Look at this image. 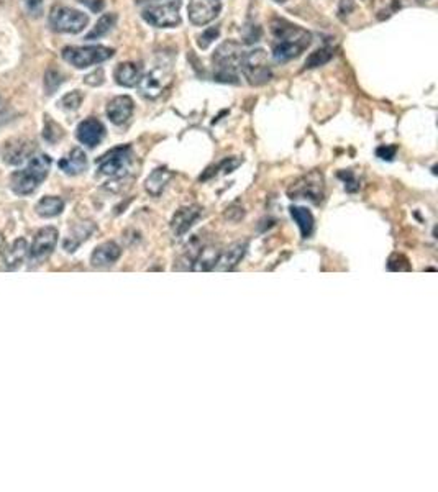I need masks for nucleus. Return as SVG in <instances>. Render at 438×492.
<instances>
[{"label": "nucleus", "mask_w": 438, "mask_h": 492, "mask_svg": "<svg viewBox=\"0 0 438 492\" xmlns=\"http://www.w3.org/2000/svg\"><path fill=\"white\" fill-rule=\"evenodd\" d=\"M271 33L274 36L273 58L276 63H287L299 58L312 43V35L307 30L283 19L271 21Z\"/></svg>", "instance_id": "f257e3e1"}, {"label": "nucleus", "mask_w": 438, "mask_h": 492, "mask_svg": "<svg viewBox=\"0 0 438 492\" xmlns=\"http://www.w3.org/2000/svg\"><path fill=\"white\" fill-rule=\"evenodd\" d=\"M51 169V158L45 153L35 155L28 161L27 168L15 171L10 176V189L17 195L33 194L41 182L48 178Z\"/></svg>", "instance_id": "f03ea898"}, {"label": "nucleus", "mask_w": 438, "mask_h": 492, "mask_svg": "<svg viewBox=\"0 0 438 492\" xmlns=\"http://www.w3.org/2000/svg\"><path fill=\"white\" fill-rule=\"evenodd\" d=\"M243 50L235 41H225L215 50L212 56L214 64V81L223 84L240 83V61Z\"/></svg>", "instance_id": "7ed1b4c3"}, {"label": "nucleus", "mask_w": 438, "mask_h": 492, "mask_svg": "<svg viewBox=\"0 0 438 492\" xmlns=\"http://www.w3.org/2000/svg\"><path fill=\"white\" fill-rule=\"evenodd\" d=\"M240 72L245 76V79H248V83L252 85H263L270 83L271 78H273V69H271L270 56H267L266 51L256 48L241 54Z\"/></svg>", "instance_id": "20e7f679"}, {"label": "nucleus", "mask_w": 438, "mask_h": 492, "mask_svg": "<svg viewBox=\"0 0 438 492\" xmlns=\"http://www.w3.org/2000/svg\"><path fill=\"white\" fill-rule=\"evenodd\" d=\"M116 50L109 46L92 45V46H66L63 50L61 56L67 64L78 67V69H86V67L96 66L107 59L113 58Z\"/></svg>", "instance_id": "39448f33"}, {"label": "nucleus", "mask_w": 438, "mask_h": 492, "mask_svg": "<svg viewBox=\"0 0 438 492\" xmlns=\"http://www.w3.org/2000/svg\"><path fill=\"white\" fill-rule=\"evenodd\" d=\"M181 0L153 2L143 8L142 17L146 23L156 28H174L181 25Z\"/></svg>", "instance_id": "423d86ee"}, {"label": "nucleus", "mask_w": 438, "mask_h": 492, "mask_svg": "<svg viewBox=\"0 0 438 492\" xmlns=\"http://www.w3.org/2000/svg\"><path fill=\"white\" fill-rule=\"evenodd\" d=\"M173 81V61L155 64L151 71L142 76L138 87L142 96L146 98H156L169 87Z\"/></svg>", "instance_id": "0eeeda50"}, {"label": "nucleus", "mask_w": 438, "mask_h": 492, "mask_svg": "<svg viewBox=\"0 0 438 492\" xmlns=\"http://www.w3.org/2000/svg\"><path fill=\"white\" fill-rule=\"evenodd\" d=\"M89 17L84 12L71 7L58 6L51 10L50 25L58 33H80L87 27Z\"/></svg>", "instance_id": "6e6552de"}, {"label": "nucleus", "mask_w": 438, "mask_h": 492, "mask_svg": "<svg viewBox=\"0 0 438 492\" xmlns=\"http://www.w3.org/2000/svg\"><path fill=\"white\" fill-rule=\"evenodd\" d=\"M131 156L133 155H131V148L129 145L112 148L110 151L105 153L104 156H100L99 160H97L100 174L110 178H122L130 168Z\"/></svg>", "instance_id": "1a4fd4ad"}, {"label": "nucleus", "mask_w": 438, "mask_h": 492, "mask_svg": "<svg viewBox=\"0 0 438 492\" xmlns=\"http://www.w3.org/2000/svg\"><path fill=\"white\" fill-rule=\"evenodd\" d=\"M291 199H309L312 202H320L323 195V176L318 171L305 174L289 189Z\"/></svg>", "instance_id": "9d476101"}, {"label": "nucleus", "mask_w": 438, "mask_h": 492, "mask_svg": "<svg viewBox=\"0 0 438 492\" xmlns=\"http://www.w3.org/2000/svg\"><path fill=\"white\" fill-rule=\"evenodd\" d=\"M35 141L32 138H25V136H17L10 138L3 143L2 147V158L7 164L19 166L28 160L30 156L35 153Z\"/></svg>", "instance_id": "9b49d317"}, {"label": "nucleus", "mask_w": 438, "mask_h": 492, "mask_svg": "<svg viewBox=\"0 0 438 492\" xmlns=\"http://www.w3.org/2000/svg\"><path fill=\"white\" fill-rule=\"evenodd\" d=\"M58 243V230L53 226H45L35 235L32 246H30V261L32 263H41L53 253Z\"/></svg>", "instance_id": "f8f14e48"}, {"label": "nucleus", "mask_w": 438, "mask_h": 492, "mask_svg": "<svg viewBox=\"0 0 438 492\" xmlns=\"http://www.w3.org/2000/svg\"><path fill=\"white\" fill-rule=\"evenodd\" d=\"M222 12L220 0H190L187 7V14L193 25L204 27V25L214 21Z\"/></svg>", "instance_id": "ddd939ff"}, {"label": "nucleus", "mask_w": 438, "mask_h": 492, "mask_svg": "<svg viewBox=\"0 0 438 492\" xmlns=\"http://www.w3.org/2000/svg\"><path fill=\"white\" fill-rule=\"evenodd\" d=\"M76 136L84 147L87 148H96L97 145H100V141L104 140L105 136V127L100 120L89 117L78 125V130H76Z\"/></svg>", "instance_id": "4468645a"}, {"label": "nucleus", "mask_w": 438, "mask_h": 492, "mask_svg": "<svg viewBox=\"0 0 438 492\" xmlns=\"http://www.w3.org/2000/svg\"><path fill=\"white\" fill-rule=\"evenodd\" d=\"M135 110L133 98L129 96L113 97L107 104V117L113 125H123L130 120Z\"/></svg>", "instance_id": "2eb2a0df"}, {"label": "nucleus", "mask_w": 438, "mask_h": 492, "mask_svg": "<svg viewBox=\"0 0 438 492\" xmlns=\"http://www.w3.org/2000/svg\"><path fill=\"white\" fill-rule=\"evenodd\" d=\"M120 255H122V250L117 243L105 242L94 250V253L91 256V263L92 266L96 268H107V266H112L113 263H117V259L120 258Z\"/></svg>", "instance_id": "dca6fc26"}, {"label": "nucleus", "mask_w": 438, "mask_h": 492, "mask_svg": "<svg viewBox=\"0 0 438 492\" xmlns=\"http://www.w3.org/2000/svg\"><path fill=\"white\" fill-rule=\"evenodd\" d=\"M28 253H30V246L27 239L25 238L15 239V242L3 251V264H6V269L12 271V269L22 266L25 259H27Z\"/></svg>", "instance_id": "f3484780"}, {"label": "nucleus", "mask_w": 438, "mask_h": 492, "mask_svg": "<svg viewBox=\"0 0 438 492\" xmlns=\"http://www.w3.org/2000/svg\"><path fill=\"white\" fill-rule=\"evenodd\" d=\"M143 71L142 66L137 63H120L116 67V72H113V78H116V83L122 87H135L138 85L140 79H142Z\"/></svg>", "instance_id": "a211bd4d"}, {"label": "nucleus", "mask_w": 438, "mask_h": 492, "mask_svg": "<svg viewBox=\"0 0 438 492\" xmlns=\"http://www.w3.org/2000/svg\"><path fill=\"white\" fill-rule=\"evenodd\" d=\"M199 217H201V208H199L197 205L179 208L171 222L174 233H176L177 237H182V235L189 232V228L194 225V222L197 220Z\"/></svg>", "instance_id": "6ab92c4d"}, {"label": "nucleus", "mask_w": 438, "mask_h": 492, "mask_svg": "<svg viewBox=\"0 0 438 492\" xmlns=\"http://www.w3.org/2000/svg\"><path fill=\"white\" fill-rule=\"evenodd\" d=\"M245 251H246V242L233 243V245L228 246L223 253L220 251L219 259H217L215 263V269H219V271H230V269H233L238 263H240V259L243 258Z\"/></svg>", "instance_id": "aec40b11"}, {"label": "nucleus", "mask_w": 438, "mask_h": 492, "mask_svg": "<svg viewBox=\"0 0 438 492\" xmlns=\"http://www.w3.org/2000/svg\"><path fill=\"white\" fill-rule=\"evenodd\" d=\"M59 169H61L63 173L69 174V176H78V174L84 173V171L87 169L86 153H84L80 148L71 149L69 155L59 161Z\"/></svg>", "instance_id": "412c9836"}, {"label": "nucleus", "mask_w": 438, "mask_h": 492, "mask_svg": "<svg viewBox=\"0 0 438 492\" xmlns=\"http://www.w3.org/2000/svg\"><path fill=\"white\" fill-rule=\"evenodd\" d=\"M94 232H96V225H94L92 222H83V224L76 225L74 228L71 230L69 237L65 239L63 246H65L66 251L72 253V251L78 250V248L83 245V243L86 242Z\"/></svg>", "instance_id": "4be33fe9"}, {"label": "nucleus", "mask_w": 438, "mask_h": 492, "mask_svg": "<svg viewBox=\"0 0 438 492\" xmlns=\"http://www.w3.org/2000/svg\"><path fill=\"white\" fill-rule=\"evenodd\" d=\"M63 211H65V200L56 195H46L36 204V213L45 218L58 217Z\"/></svg>", "instance_id": "5701e85b"}, {"label": "nucleus", "mask_w": 438, "mask_h": 492, "mask_svg": "<svg viewBox=\"0 0 438 492\" xmlns=\"http://www.w3.org/2000/svg\"><path fill=\"white\" fill-rule=\"evenodd\" d=\"M171 176H173L171 171H169L168 168L155 169L150 174V178L146 179V191L150 192L151 195L158 197L161 192L164 191L166 184L169 182V179H171Z\"/></svg>", "instance_id": "b1692460"}, {"label": "nucleus", "mask_w": 438, "mask_h": 492, "mask_svg": "<svg viewBox=\"0 0 438 492\" xmlns=\"http://www.w3.org/2000/svg\"><path fill=\"white\" fill-rule=\"evenodd\" d=\"M291 215L299 225L302 238H309L314 230V215L305 207H291Z\"/></svg>", "instance_id": "393cba45"}, {"label": "nucleus", "mask_w": 438, "mask_h": 492, "mask_svg": "<svg viewBox=\"0 0 438 492\" xmlns=\"http://www.w3.org/2000/svg\"><path fill=\"white\" fill-rule=\"evenodd\" d=\"M117 23V14H104L94 25V28L86 35V40H97V38L105 36L112 32V28Z\"/></svg>", "instance_id": "a878e982"}, {"label": "nucleus", "mask_w": 438, "mask_h": 492, "mask_svg": "<svg viewBox=\"0 0 438 492\" xmlns=\"http://www.w3.org/2000/svg\"><path fill=\"white\" fill-rule=\"evenodd\" d=\"M220 251L217 250L214 246H207L202 248L201 251H199L197 258L194 261V269L195 271H208V269L215 268L217 259H219Z\"/></svg>", "instance_id": "bb28decb"}, {"label": "nucleus", "mask_w": 438, "mask_h": 492, "mask_svg": "<svg viewBox=\"0 0 438 492\" xmlns=\"http://www.w3.org/2000/svg\"><path fill=\"white\" fill-rule=\"evenodd\" d=\"M333 54L335 51L333 48H330V46H323V48L316 50L314 53H310V56L307 59H305L304 69H314V67L323 66V64H327L331 58H333Z\"/></svg>", "instance_id": "cd10ccee"}, {"label": "nucleus", "mask_w": 438, "mask_h": 492, "mask_svg": "<svg viewBox=\"0 0 438 492\" xmlns=\"http://www.w3.org/2000/svg\"><path fill=\"white\" fill-rule=\"evenodd\" d=\"M63 81H65V78H63L61 72H59L58 69H54V67H50L45 74L46 94H53L59 87V85L63 84Z\"/></svg>", "instance_id": "c85d7f7f"}, {"label": "nucleus", "mask_w": 438, "mask_h": 492, "mask_svg": "<svg viewBox=\"0 0 438 492\" xmlns=\"http://www.w3.org/2000/svg\"><path fill=\"white\" fill-rule=\"evenodd\" d=\"M83 92H79V91H72L69 94H66L65 97L61 98V102H59V105L63 107L65 110H69V112H72V110H78L80 104H83Z\"/></svg>", "instance_id": "c756f323"}, {"label": "nucleus", "mask_w": 438, "mask_h": 492, "mask_svg": "<svg viewBox=\"0 0 438 492\" xmlns=\"http://www.w3.org/2000/svg\"><path fill=\"white\" fill-rule=\"evenodd\" d=\"M219 36H220V28L219 27H210V28L204 30L202 35H199V38H197V46L201 50H207L208 46H210L212 43H214Z\"/></svg>", "instance_id": "7c9ffc66"}, {"label": "nucleus", "mask_w": 438, "mask_h": 492, "mask_svg": "<svg viewBox=\"0 0 438 492\" xmlns=\"http://www.w3.org/2000/svg\"><path fill=\"white\" fill-rule=\"evenodd\" d=\"M43 136L50 143H56L58 140H61L63 136V128L58 125V123L51 122V120H46V125L43 130Z\"/></svg>", "instance_id": "2f4dec72"}, {"label": "nucleus", "mask_w": 438, "mask_h": 492, "mask_svg": "<svg viewBox=\"0 0 438 492\" xmlns=\"http://www.w3.org/2000/svg\"><path fill=\"white\" fill-rule=\"evenodd\" d=\"M338 178L345 182V187L348 192H356L360 189V181H358V178L355 176V173H353V171H340Z\"/></svg>", "instance_id": "473e14b6"}, {"label": "nucleus", "mask_w": 438, "mask_h": 492, "mask_svg": "<svg viewBox=\"0 0 438 492\" xmlns=\"http://www.w3.org/2000/svg\"><path fill=\"white\" fill-rule=\"evenodd\" d=\"M388 268L391 269V271H409L410 264H409V261L404 258V256L394 255L393 258L389 259Z\"/></svg>", "instance_id": "72a5a7b5"}, {"label": "nucleus", "mask_w": 438, "mask_h": 492, "mask_svg": "<svg viewBox=\"0 0 438 492\" xmlns=\"http://www.w3.org/2000/svg\"><path fill=\"white\" fill-rule=\"evenodd\" d=\"M395 153H397V147H393V145H382V147L376 149V156L384 161H393Z\"/></svg>", "instance_id": "f704fd0d"}, {"label": "nucleus", "mask_w": 438, "mask_h": 492, "mask_svg": "<svg viewBox=\"0 0 438 492\" xmlns=\"http://www.w3.org/2000/svg\"><path fill=\"white\" fill-rule=\"evenodd\" d=\"M355 10V0H340L338 3V17L342 20H345L348 15L353 14Z\"/></svg>", "instance_id": "c9c22d12"}, {"label": "nucleus", "mask_w": 438, "mask_h": 492, "mask_svg": "<svg viewBox=\"0 0 438 492\" xmlns=\"http://www.w3.org/2000/svg\"><path fill=\"white\" fill-rule=\"evenodd\" d=\"M23 6L32 15H38L43 7V0H23Z\"/></svg>", "instance_id": "e433bc0d"}, {"label": "nucleus", "mask_w": 438, "mask_h": 492, "mask_svg": "<svg viewBox=\"0 0 438 492\" xmlns=\"http://www.w3.org/2000/svg\"><path fill=\"white\" fill-rule=\"evenodd\" d=\"M84 83L89 84V85H100L102 83H104V71L102 69H97V71H94L92 74H89L86 79H84Z\"/></svg>", "instance_id": "4c0bfd02"}, {"label": "nucleus", "mask_w": 438, "mask_h": 492, "mask_svg": "<svg viewBox=\"0 0 438 492\" xmlns=\"http://www.w3.org/2000/svg\"><path fill=\"white\" fill-rule=\"evenodd\" d=\"M259 38H261V28H259L258 25H254V27H248V32L245 33V41L246 43H256V41H259Z\"/></svg>", "instance_id": "58836bf2"}, {"label": "nucleus", "mask_w": 438, "mask_h": 492, "mask_svg": "<svg viewBox=\"0 0 438 492\" xmlns=\"http://www.w3.org/2000/svg\"><path fill=\"white\" fill-rule=\"evenodd\" d=\"M80 2H83L84 6H87L89 8H91L92 12H100L102 8H104V6H105L104 0H80Z\"/></svg>", "instance_id": "ea45409f"}, {"label": "nucleus", "mask_w": 438, "mask_h": 492, "mask_svg": "<svg viewBox=\"0 0 438 492\" xmlns=\"http://www.w3.org/2000/svg\"><path fill=\"white\" fill-rule=\"evenodd\" d=\"M138 3H142V2H148V3H153V2H168V0H137Z\"/></svg>", "instance_id": "a19ab883"}, {"label": "nucleus", "mask_w": 438, "mask_h": 492, "mask_svg": "<svg viewBox=\"0 0 438 492\" xmlns=\"http://www.w3.org/2000/svg\"><path fill=\"white\" fill-rule=\"evenodd\" d=\"M274 2H276V3H286L287 0H274Z\"/></svg>", "instance_id": "79ce46f5"}]
</instances>
